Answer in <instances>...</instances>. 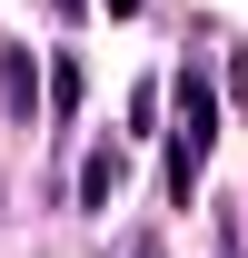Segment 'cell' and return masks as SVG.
<instances>
[{
  "mask_svg": "<svg viewBox=\"0 0 248 258\" xmlns=\"http://www.w3.org/2000/svg\"><path fill=\"white\" fill-rule=\"evenodd\" d=\"M0 109H10L20 129L40 119V60L20 50V40H0Z\"/></svg>",
  "mask_w": 248,
  "mask_h": 258,
  "instance_id": "cell-2",
  "label": "cell"
},
{
  "mask_svg": "<svg viewBox=\"0 0 248 258\" xmlns=\"http://www.w3.org/2000/svg\"><path fill=\"white\" fill-rule=\"evenodd\" d=\"M169 119H179V129H169V159L209 169V149H218V80H209L199 60H189L179 80H169Z\"/></svg>",
  "mask_w": 248,
  "mask_h": 258,
  "instance_id": "cell-1",
  "label": "cell"
},
{
  "mask_svg": "<svg viewBox=\"0 0 248 258\" xmlns=\"http://www.w3.org/2000/svg\"><path fill=\"white\" fill-rule=\"evenodd\" d=\"M218 258H248V238H238V219L218 209Z\"/></svg>",
  "mask_w": 248,
  "mask_h": 258,
  "instance_id": "cell-5",
  "label": "cell"
},
{
  "mask_svg": "<svg viewBox=\"0 0 248 258\" xmlns=\"http://www.w3.org/2000/svg\"><path fill=\"white\" fill-rule=\"evenodd\" d=\"M40 109H50V119L80 109V60H50V70H40Z\"/></svg>",
  "mask_w": 248,
  "mask_h": 258,
  "instance_id": "cell-4",
  "label": "cell"
},
{
  "mask_svg": "<svg viewBox=\"0 0 248 258\" xmlns=\"http://www.w3.org/2000/svg\"><path fill=\"white\" fill-rule=\"evenodd\" d=\"M139 10H149V0H109V20H139Z\"/></svg>",
  "mask_w": 248,
  "mask_h": 258,
  "instance_id": "cell-6",
  "label": "cell"
},
{
  "mask_svg": "<svg viewBox=\"0 0 248 258\" xmlns=\"http://www.w3.org/2000/svg\"><path fill=\"white\" fill-rule=\"evenodd\" d=\"M119 189H129V159L119 149H90V159H80V209H109Z\"/></svg>",
  "mask_w": 248,
  "mask_h": 258,
  "instance_id": "cell-3",
  "label": "cell"
}]
</instances>
